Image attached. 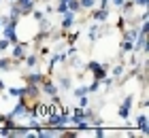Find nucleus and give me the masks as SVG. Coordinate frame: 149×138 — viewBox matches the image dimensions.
Segmentation results:
<instances>
[{
	"label": "nucleus",
	"instance_id": "16",
	"mask_svg": "<svg viewBox=\"0 0 149 138\" xmlns=\"http://www.w3.org/2000/svg\"><path fill=\"white\" fill-rule=\"evenodd\" d=\"M121 51H124V53H132V51H134V43L124 38V43H121Z\"/></svg>",
	"mask_w": 149,
	"mask_h": 138
},
{
	"label": "nucleus",
	"instance_id": "23",
	"mask_svg": "<svg viewBox=\"0 0 149 138\" xmlns=\"http://www.w3.org/2000/svg\"><path fill=\"white\" fill-rule=\"evenodd\" d=\"M121 74H124V66H115V68H113V77H115V79H119Z\"/></svg>",
	"mask_w": 149,
	"mask_h": 138
},
{
	"label": "nucleus",
	"instance_id": "27",
	"mask_svg": "<svg viewBox=\"0 0 149 138\" xmlns=\"http://www.w3.org/2000/svg\"><path fill=\"white\" fill-rule=\"evenodd\" d=\"M132 4H141V6H147L149 0H132Z\"/></svg>",
	"mask_w": 149,
	"mask_h": 138
},
{
	"label": "nucleus",
	"instance_id": "5",
	"mask_svg": "<svg viewBox=\"0 0 149 138\" xmlns=\"http://www.w3.org/2000/svg\"><path fill=\"white\" fill-rule=\"evenodd\" d=\"M13 2H15V4L19 6V9H22L24 15H30L32 9L36 6V0H13Z\"/></svg>",
	"mask_w": 149,
	"mask_h": 138
},
{
	"label": "nucleus",
	"instance_id": "7",
	"mask_svg": "<svg viewBox=\"0 0 149 138\" xmlns=\"http://www.w3.org/2000/svg\"><path fill=\"white\" fill-rule=\"evenodd\" d=\"M72 24H74V13H72V11L62 13V30H64V34L72 28Z\"/></svg>",
	"mask_w": 149,
	"mask_h": 138
},
{
	"label": "nucleus",
	"instance_id": "21",
	"mask_svg": "<svg viewBox=\"0 0 149 138\" xmlns=\"http://www.w3.org/2000/svg\"><path fill=\"white\" fill-rule=\"evenodd\" d=\"M77 100H79V106H81V108H85L87 104H90V98H87V94L81 96V98H77Z\"/></svg>",
	"mask_w": 149,
	"mask_h": 138
},
{
	"label": "nucleus",
	"instance_id": "20",
	"mask_svg": "<svg viewBox=\"0 0 149 138\" xmlns=\"http://www.w3.org/2000/svg\"><path fill=\"white\" fill-rule=\"evenodd\" d=\"M32 17H34L36 21H38V19H43V17H45V11H38L36 6H34V9H32Z\"/></svg>",
	"mask_w": 149,
	"mask_h": 138
},
{
	"label": "nucleus",
	"instance_id": "11",
	"mask_svg": "<svg viewBox=\"0 0 149 138\" xmlns=\"http://www.w3.org/2000/svg\"><path fill=\"white\" fill-rule=\"evenodd\" d=\"M136 36H139V28L136 26H132V28H124V38L126 40H136Z\"/></svg>",
	"mask_w": 149,
	"mask_h": 138
},
{
	"label": "nucleus",
	"instance_id": "25",
	"mask_svg": "<svg viewBox=\"0 0 149 138\" xmlns=\"http://www.w3.org/2000/svg\"><path fill=\"white\" fill-rule=\"evenodd\" d=\"M115 28L124 30V28H126V19H124V17H119V19H117V24H115Z\"/></svg>",
	"mask_w": 149,
	"mask_h": 138
},
{
	"label": "nucleus",
	"instance_id": "30",
	"mask_svg": "<svg viewBox=\"0 0 149 138\" xmlns=\"http://www.w3.org/2000/svg\"><path fill=\"white\" fill-rule=\"evenodd\" d=\"M0 2H2V0H0Z\"/></svg>",
	"mask_w": 149,
	"mask_h": 138
},
{
	"label": "nucleus",
	"instance_id": "26",
	"mask_svg": "<svg viewBox=\"0 0 149 138\" xmlns=\"http://www.w3.org/2000/svg\"><path fill=\"white\" fill-rule=\"evenodd\" d=\"M109 2H111L113 6H119V9H121V4H124L126 0H109Z\"/></svg>",
	"mask_w": 149,
	"mask_h": 138
},
{
	"label": "nucleus",
	"instance_id": "17",
	"mask_svg": "<svg viewBox=\"0 0 149 138\" xmlns=\"http://www.w3.org/2000/svg\"><path fill=\"white\" fill-rule=\"evenodd\" d=\"M0 70H13V62L6 58H0Z\"/></svg>",
	"mask_w": 149,
	"mask_h": 138
},
{
	"label": "nucleus",
	"instance_id": "4",
	"mask_svg": "<svg viewBox=\"0 0 149 138\" xmlns=\"http://www.w3.org/2000/svg\"><path fill=\"white\" fill-rule=\"evenodd\" d=\"M40 92L53 98V96H58V85L53 81H49V79H43V83H40Z\"/></svg>",
	"mask_w": 149,
	"mask_h": 138
},
{
	"label": "nucleus",
	"instance_id": "12",
	"mask_svg": "<svg viewBox=\"0 0 149 138\" xmlns=\"http://www.w3.org/2000/svg\"><path fill=\"white\" fill-rule=\"evenodd\" d=\"M6 92H9L11 98H24L26 96V87H9Z\"/></svg>",
	"mask_w": 149,
	"mask_h": 138
},
{
	"label": "nucleus",
	"instance_id": "22",
	"mask_svg": "<svg viewBox=\"0 0 149 138\" xmlns=\"http://www.w3.org/2000/svg\"><path fill=\"white\" fill-rule=\"evenodd\" d=\"M94 136H96V138H104V136H107V132L102 130V126H98L96 130H94Z\"/></svg>",
	"mask_w": 149,
	"mask_h": 138
},
{
	"label": "nucleus",
	"instance_id": "8",
	"mask_svg": "<svg viewBox=\"0 0 149 138\" xmlns=\"http://www.w3.org/2000/svg\"><path fill=\"white\" fill-rule=\"evenodd\" d=\"M92 19L96 24H104L107 19H109V9H96V11L92 13Z\"/></svg>",
	"mask_w": 149,
	"mask_h": 138
},
{
	"label": "nucleus",
	"instance_id": "28",
	"mask_svg": "<svg viewBox=\"0 0 149 138\" xmlns=\"http://www.w3.org/2000/svg\"><path fill=\"white\" fill-rule=\"evenodd\" d=\"M100 9H109V0H100Z\"/></svg>",
	"mask_w": 149,
	"mask_h": 138
},
{
	"label": "nucleus",
	"instance_id": "3",
	"mask_svg": "<svg viewBox=\"0 0 149 138\" xmlns=\"http://www.w3.org/2000/svg\"><path fill=\"white\" fill-rule=\"evenodd\" d=\"M26 53H28V43H15L13 45V60H17V62H22L26 58Z\"/></svg>",
	"mask_w": 149,
	"mask_h": 138
},
{
	"label": "nucleus",
	"instance_id": "15",
	"mask_svg": "<svg viewBox=\"0 0 149 138\" xmlns=\"http://www.w3.org/2000/svg\"><path fill=\"white\" fill-rule=\"evenodd\" d=\"M72 94H74V98H81V96L90 94V89H87V85H81V87H74V89H72Z\"/></svg>",
	"mask_w": 149,
	"mask_h": 138
},
{
	"label": "nucleus",
	"instance_id": "18",
	"mask_svg": "<svg viewBox=\"0 0 149 138\" xmlns=\"http://www.w3.org/2000/svg\"><path fill=\"white\" fill-rule=\"evenodd\" d=\"M98 0H79V6L81 9H92V6H96Z\"/></svg>",
	"mask_w": 149,
	"mask_h": 138
},
{
	"label": "nucleus",
	"instance_id": "2",
	"mask_svg": "<svg viewBox=\"0 0 149 138\" xmlns=\"http://www.w3.org/2000/svg\"><path fill=\"white\" fill-rule=\"evenodd\" d=\"M132 104H134V96H126L124 102H121V106L117 108V115H119V119H124L128 121L130 119V110H132Z\"/></svg>",
	"mask_w": 149,
	"mask_h": 138
},
{
	"label": "nucleus",
	"instance_id": "29",
	"mask_svg": "<svg viewBox=\"0 0 149 138\" xmlns=\"http://www.w3.org/2000/svg\"><path fill=\"white\" fill-rule=\"evenodd\" d=\"M9 2H13V0H9Z\"/></svg>",
	"mask_w": 149,
	"mask_h": 138
},
{
	"label": "nucleus",
	"instance_id": "9",
	"mask_svg": "<svg viewBox=\"0 0 149 138\" xmlns=\"http://www.w3.org/2000/svg\"><path fill=\"white\" fill-rule=\"evenodd\" d=\"M45 79V74L43 72H36V70H30V74L26 77V83H32V85H40Z\"/></svg>",
	"mask_w": 149,
	"mask_h": 138
},
{
	"label": "nucleus",
	"instance_id": "14",
	"mask_svg": "<svg viewBox=\"0 0 149 138\" xmlns=\"http://www.w3.org/2000/svg\"><path fill=\"white\" fill-rule=\"evenodd\" d=\"M60 89H72V79L70 77H62L60 79Z\"/></svg>",
	"mask_w": 149,
	"mask_h": 138
},
{
	"label": "nucleus",
	"instance_id": "24",
	"mask_svg": "<svg viewBox=\"0 0 149 138\" xmlns=\"http://www.w3.org/2000/svg\"><path fill=\"white\" fill-rule=\"evenodd\" d=\"M87 89H90L92 94H94V92H98V89H100V81H96V79H94V83H92V85L87 87Z\"/></svg>",
	"mask_w": 149,
	"mask_h": 138
},
{
	"label": "nucleus",
	"instance_id": "10",
	"mask_svg": "<svg viewBox=\"0 0 149 138\" xmlns=\"http://www.w3.org/2000/svg\"><path fill=\"white\" fill-rule=\"evenodd\" d=\"M22 62H24V66L28 68V70H36V66H38V58H36L34 53H32V55L26 53V58H24Z\"/></svg>",
	"mask_w": 149,
	"mask_h": 138
},
{
	"label": "nucleus",
	"instance_id": "19",
	"mask_svg": "<svg viewBox=\"0 0 149 138\" xmlns=\"http://www.w3.org/2000/svg\"><path fill=\"white\" fill-rule=\"evenodd\" d=\"M68 11H72V13L81 11V6H79V0H68Z\"/></svg>",
	"mask_w": 149,
	"mask_h": 138
},
{
	"label": "nucleus",
	"instance_id": "13",
	"mask_svg": "<svg viewBox=\"0 0 149 138\" xmlns=\"http://www.w3.org/2000/svg\"><path fill=\"white\" fill-rule=\"evenodd\" d=\"M87 36H90L92 43H94V40H98V36H100V26H98V24H94V26L90 28V32H87Z\"/></svg>",
	"mask_w": 149,
	"mask_h": 138
},
{
	"label": "nucleus",
	"instance_id": "6",
	"mask_svg": "<svg viewBox=\"0 0 149 138\" xmlns=\"http://www.w3.org/2000/svg\"><path fill=\"white\" fill-rule=\"evenodd\" d=\"M134 128H139L141 132H143V136L149 134V126H147V113H141L136 119H134Z\"/></svg>",
	"mask_w": 149,
	"mask_h": 138
},
{
	"label": "nucleus",
	"instance_id": "1",
	"mask_svg": "<svg viewBox=\"0 0 149 138\" xmlns=\"http://www.w3.org/2000/svg\"><path fill=\"white\" fill-rule=\"evenodd\" d=\"M2 34H4V38L9 40V43H19V36H17V21H9V24H4L2 26Z\"/></svg>",
	"mask_w": 149,
	"mask_h": 138
}]
</instances>
